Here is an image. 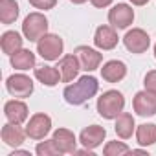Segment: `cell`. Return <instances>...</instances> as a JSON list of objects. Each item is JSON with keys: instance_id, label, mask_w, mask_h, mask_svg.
Listing matches in <instances>:
<instances>
[{"instance_id": "cell-28", "label": "cell", "mask_w": 156, "mask_h": 156, "mask_svg": "<svg viewBox=\"0 0 156 156\" xmlns=\"http://www.w3.org/2000/svg\"><path fill=\"white\" fill-rule=\"evenodd\" d=\"M94 8H108L112 4V0H90Z\"/></svg>"}, {"instance_id": "cell-19", "label": "cell", "mask_w": 156, "mask_h": 156, "mask_svg": "<svg viewBox=\"0 0 156 156\" xmlns=\"http://www.w3.org/2000/svg\"><path fill=\"white\" fill-rule=\"evenodd\" d=\"M35 77L46 87H55V85H59V81H62L59 68L57 66H48V64L35 68Z\"/></svg>"}, {"instance_id": "cell-23", "label": "cell", "mask_w": 156, "mask_h": 156, "mask_svg": "<svg viewBox=\"0 0 156 156\" xmlns=\"http://www.w3.org/2000/svg\"><path fill=\"white\" fill-rule=\"evenodd\" d=\"M136 140L140 145L149 147L156 143V125L154 123H141L136 129Z\"/></svg>"}, {"instance_id": "cell-9", "label": "cell", "mask_w": 156, "mask_h": 156, "mask_svg": "<svg viewBox=\"0 0 156 156\" xmlns=\"http://www.w3.org/2000/svg\"><path fill=\"white\" fill-rule=\"evenodd\" d=\"M108 22L116 30H125L134 22V9L129 4H116L108 11Z\"/></svg>"}, {"instance_id": "cell-10", "label": "cell", "mask_w": 156, "mask_h": 156, "mask_svg": "<svg viewBox=\"0 0 156 156\" xmlns=\"http://www.w3.org/2000/svg\"><path fill=\"white\" fill-rule=\"evenodd\" d=\"M73 53H75L77 59H79L81 70H85V72H94V70H98L99 64H101V61H103V55H101L98 50L90 48V46H77V48L73 50Z\"/></svg>"}, {"instance_id": "cell-7", "label": "cell", "mask_w": 156, "mask_h": 156, "mask_svg": "<svg viewBox=\"0 0 156 156\" xmlns=\"http://www.w3.org/2000/svg\"><path fill=\"white\" fill-rule=\"evenodd\" d=\"M123 44L130 53H145L151 46V37L141 28H132L123 37Z\"/></svg>"}, {"instance_id": "cell-17", "label": "cell", "mask_w": 156, "mask_h": 156, "mask_svg": "<svg viewBox=\"0 0 156 156\" xmlns=\"http://www.w3.org/2000/svg\"><path fill=\"white\" fill-rule=\"evenodd\" d=\"M127 75V66L123 61H108L101 68V77L107 83H118Z\"/></svg>"}, {"instance_id": "cell-20", "label": "cell", "mask_w": 156, "mask_h": 156, "mask_svg": "<svg viewBox=\"0 0 156 156\" xmlns=\"http://www.w3.org/2000/svg\"><path fill=\"white\" fill-rule=\"evenodd\" d=\"M9 61H11V66L15 70H22L24 72V70L35 68V53L30 51V50H24V48H20L17 53H13L9 57Z\"/></svg>"}, {"instance_id": "cell-18", "label": "cell", "mask_w": 156, "mask_h": 156, "mask_svg": "<svg viewBox=\"0 0 156 156\" xmlns=\"http://www.w3.org/2000/svg\"><path fill=\"white\" fill-rule=\"evenodd\" d=\"M114 130H116V134H118L121 140H129V138L132 136V132L136 130L134 116H132V114H129V112H121V114L116 118Z\"/></svg>"}, {"instance_id": "cell-22", "label": "cell", "mask_w": 156, "mask_h": 156, "mask_svg": "<svg viewBox=\"0 0 156 156\" xmlns=\"http://www.w3.org/2000/svg\"><path fill=\"white\" fill-rule=\"evenodd\" d=\"M19 4L15 0H0V20L2 24H13L17 19H19Z\"/></svg>"}, {"instance_id": "cell-2", "label": "cell", "mask_w": 156, "mask_h": 156, "mask_svg": "<svg viewBox=\"0 0 156 156\" xmlns=\"http://www.w3.org/2000/svg\"><path fill=\"white\" fill-rule=\"evenodd\" d=\"M125 108V98L118 90H107L98 98V112L105 119H116Z\"/></svg>"}, {"instance_id": "cell-15", "label": "cell", "mask_w": 156, "mask_h": 156, "mask_svg": "<svg viewBox=\"0 0 156 156\" xmlns=\"http://www.w3.org/2000/svg\"><path fill=\"white\" fill-rule=\"evenodd\" d=\"M0 136H2V141L6 145H9V147H20L24 143V138L28 134H26V130H22L20 125L8 121L2 127V130H0Z\"/></svg>"}, {"instance_id": "cell-13", "label": "cell", "mask_w": 156, "mask_h": 156, "mask_svg": "<svg viewBox=\"0 0 156 156\" xmlns=\"http://www.w3.org/2000/svg\"><path fill=\"white\" fill-rule=\"evenodd\" d=\"M105 136H107V130H105L103 127H99V125H90V127H87V129L81 130L79 141L83 143V147L94 151V149H98V147L105 141Z\"/></svg>"}, {"instance_id": "cell-27", "label": "cell", "mask_w": 156, "mask_h": 156, "mask_svg": "<svg viewBox=\"0 0 156 156\" xmlns=\"http://www.w3.org/2000/svg\"><path fill=\"white\" fill-rule=\"evenodd\" d=\"M143 85H145V90H151V92L156 94V70L147 72L145 79H143Z\"/></svg>"}, {"instance_id": "cell-8", "label": "cell", "mask_w": 156, "mask_h": 156, "mask_svg": "<svg viewBox=\"0 0 156 156\" xmlns=\"http://www.w3.org/2000/svg\"><path fill=\"white\" fill-rule=\"evenodd\" d=\"M132 108L138 116L149 118L156 114V94L151 90H141L132 99Z\"/></svg>"}, {"instance_id": "cell-14", "label": "cell", "mask_w": 156, "mask_h": 156, "mask_svg": "<svg viewBox=\"0 0 156 156\" xmlns=\"http://www.w3.org/2000/svg\"><path fill=\"white\" fill-rule=\"evenodd\" d=\"M57 68H59V72H61L62 83H72L75 77H77V73H79L81 64H79V59H77L75 53H73V55H64V57H61Z\"/></svg>"}, {"instance_id": "cell-26", "label": "cell", "mask_w": 156, "mask_h": 156, "mask_svg": "<svg viewBox=\"0 0 156 156\" xmlns=\"http://www.w3.org/2000/svg\"><path fill=\"white\" fill-rule=\"evenodd\" d=\"M28 2H30L35 9H42V11H46V9L55 8L57 0H28Z\"/></svg>"}, {"instance_id": "cell-31", "label": "cell", "mask_w": 156, "mask_h": 156, "mask_svg": "<svg viewBox=\"0 0 156 156\" xmlns=\"http://www.w3.org/2000/svg\"><path fill=\"white\" fill-rule=\"evenodd\" d=\"M154 57H156V44H154Z\"/></svg>"}, {"instance_id": "cell-25", "label": "cell", "mask_w": 156, "mask_h": 156, "mask_svg": "<svg viewBox=\"0 0 156 156\" xmlns=\"http://www.w3.org/2000/svg\"><path fill=\"white\" fill-rule=\"evenodd\" d=\"M129 152H130V149L123 141H108L103 147V154L105 156H121V154H129Z\"/></svg>"}, {"instance_id": "cell-12", "label": "cell", "mask_w": 156, "mask_h": 156, "mask_svg": "<svg viewBox=\"0 0 156 156\" xmlns=\"http://www.w3.org/2000/svg\"><path fill=\"white\" fill-rule=\"evenodd\" d=\"M4 116L8 121L11 123H17V125H22L28 116H30V110H28V105L20 99H11L4 105Z\"/></svg>"}, {"instance_id": "cell-5", "label": "cell", "mask_w": 156, "mask_h": 156, "mask_svg": "<svg viewBox=\"0 0 156 156\" xmlns=\"http://www.w3.org/2000/svg\"><path fill=\"white\" fill-rule=\"evenodd\" d=\"M51 130V118L44 112H37L30 118L26 125V134L31 140H44Z\"/></svg>"}, {"instance_id": "cell-1", "label": "cell", "mask_w": 156, "mask_h": 156, "mask_svg": "<svg viewBox=\"0 0 156 156\" xmlns=\"http://www.w3.org/2000/svg\"><path fill=\"white\" fill-rule=\"evenodd\" d=\"M99 90V83L94 75H83L75 83L68 85L62 92L64 101L68 105H85L88 99H92Z\"/></svg>"}, {"instance_id": "cell-29", "label": "cell", "mask_w": 156, "mask_h": 156, "mask_svg": "<svg viewBox=\"0 0 156 156\" xmlns=\"http://www.w3.org/2000/svg\"><path fill=\"white\" fill-rule=\"evenodd\" d=\"M130 2H132L134 6H145V4L149 2V0H130Z\"/></svg>"}, {"instance_id": "cell-11", "label": "cell", "mask_w": 156, "mask_h": 156, "mask_svg": "<svg viewBox=\"0 0 156 156\" xmlns=\"http://www.w3.org/2000/svg\"><path fill=\"white\" fill-rule=\"evenodd\" d=\"M118 33L112 26H99L94 33V44L96 48L107 51V50H114L118 46Z\"/></svg>"}, {"instance_id": "cell-3", "label": "cell", "mask_w": 156, "mask_h": 156, "mask_svg": "<svg viewBox=\"0 0 156 156\" xmlns=\"http://www.w3.org/2000/svg\"><path fill=\"white\" fill-rule=\"evenodd\" d=\"M62 50H64V42L55 33H44L37 41V53L44 61H59V57L62 55Z\"/></svg>"}, {"instance_id": "cell-16", "label": "cell", "mask_w": 156, "mask_h": 156, "mask_svg": "<svg viewBox=\"0 0 156 156\" xmlns=\"http://www.w3.org/2000/svg\"><path fill=\"white\" fill-rule=\"evenodd\" d=\"M53 141L57 143V147L61 149L62 154H73L77 149V140H75V134L68 129H57L53 132Z\"/></svg>"}, {"instance_id": "cell-4", "label": "cell", "mask_w": 156, "mask_h": 156, "mask_svg": "<svg viewBox=\"0 0 156 156\" xmlns=\"http://www.w3.org/2000/svg\"><path fill=\"white\" fill-rule=\"evenodd\" d=\"M22 33L30 42H37L44 33H48V19L39 11L30 13L22 22Z\"/></svg>"}, {"instance_id": "cell-21", "label": "cell", "mask_w": 156, "mask_h": 156, "mask_svg": "<svg viewBox=\"0 0 156 156\" xmlns=\"http://www.w3.org/2000/svg\"><path fill=\"white\" fill-rule=\"evenodd\" d=\"M22 37H20V33H17V31H6L4 35H2V39H0V48H2V51L6 53V55H13V53H17L20 48H22Z\"/></svg>"}, {"instance_id": "cell-6", "label": "cell", "mask_w": 156, "mask_h": 156, "mask_svg": "<svg viewBox=\"0 0 156 156\" xmlns=\"http://www.w3.org/2000/svg\"><path fill=\"white\" fill-rule=\"evenodd\" d=\"M6 88L13 98H30L33 94V81L24 73H13L6 79Z\"/></svg>"}, {"instance_id": "cell-24", "label": "cell", "mask_w": 156, "mask_h": 156, "mask_svg": "<svg viewBox=\"0 0 156 156\" xmlns=\"http://www.w3.org/2000/svg\"><path fill=\"white\" fill-rule=\"evenodd\" d=\"M35 152L39 156H59V154H62L61 149L57 147V143L53 141V138L46 140V141H39L37 147H35Z\"/></svg>"}, {"instance_id": "cell-30", "label": "cell", "mask_w": 156, "mask_h": 156, "mask_svg": "<svg viewBox=\"0 0 156 156\" xmlns=\"http://www.w3.org/2000/svg\"><path fill=\"white\" fill-rule=\"evenodd\" d=\"M70 2H73V4H85L87 0H70Z\"/></svg>"}]
</instances>
